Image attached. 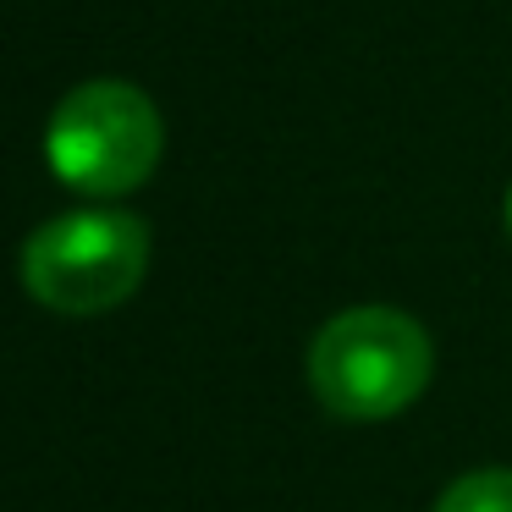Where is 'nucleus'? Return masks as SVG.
<instances>
[{"mask_svg": "<svg viewBox=\"0 0 512 512\" xmlns=\"http://www.w3.org/2000/svg\"><path fill=\"white\" fill-rule=\"evenodd\" d=\"M435 347L413 314L391 303H358L325 320L309 342V386L336 419L375 424L413 408L430 386Z\"/></svg>", "mask_w": 512, "mask_h": 512, "instance_id": "1", "label": "nucleus"}, {"mask_svg": "<svg viewBox=\"0 0 512 512\" xmlns=\"http://www.w3.org/2000/svg\"><path fill=\"white\" fill-rule=\"evenodd\" d=\"M507 226H512V193H507Z\"/></svg>", "mask_w": 512, "mask_h": 512, "instance_id": "5", "label": "nucleus"}, {"mask_svg": "<svg viewBox=\"0 0 512 512\" xmlns=\"http://www.w3.org/2000/svg\"><path fill=\"white\" fill-rule=\"evenodd\" d=\"M149 232L127 210H67L23 243V287L56 314H111L144 287Z\"/></svg>", "mask_w": 512, "mask_h": 512, "instance_id": "3", "label": "nucleus"}, {"mask_svg": "<svg viewBox=\"0 0 512 512\" xmlns=\"http://www.w3.org/2000/svg\"><path fill=\"white\" fill-rule=\"evenodd\" d=\"M435 512H512V468H474L452 479Z\"/></svg>", "mask_w": 512, "mask_h": 512, "instance_id": "4", "label": "nucleus"}, {"mask_svg": "<svg viewBox=\"0 0 512 512\" xmlns=\"http://www.w3.org/2000/svg\"><path fill=\"white\" fill-rule=\"evenodd\" d=\"M166 149V122L155 100L127 78H89L50 111L45 155L72 193L122 199L144 188Z\"/></svg>", "mask_w": 512, "mask_h": 512, "instance_id": "2", "label": "nucleus"}]
</instances>
